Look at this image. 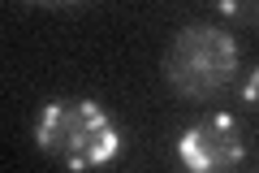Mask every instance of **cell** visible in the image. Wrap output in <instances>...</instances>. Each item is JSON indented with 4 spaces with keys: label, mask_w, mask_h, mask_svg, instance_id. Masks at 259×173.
I'll return each instance as SVG.
<instances>
[{
    "label": "cell",
    "mask_w": 259,
    "mask_h": 173,
    "mask_svg": "<svg viewBox=\"0 0 259 173\" xmlns=\"http://www.w3.org/2000/svg\"><path fill=\"white\" fill-rule=\"evenodd\" d=\"M35 143L69 173H95L121 156L125 139L95 100H48L35 126Z\"/></svg>",
    "instance_id": "1"
},
{
    "label": "cell",
    "mask_w": 259,
    "mask_h": 173,
    "mask_svg": "<svg viewBox=\"0 0 259 173\" xmlns=\"http://www.w3.org/2000/svg\"><path fill=\"white\" fill-rule=\"evenodd\" d=\"M233 74H238V44L225 26L194 22V26H182L164 48V78L177 95L212 100L229 91Z\"/></svg>",
    "instance_id": "2"
},
{
    "label": "cell",
    "mask_w": 259,
    "mask_h": 173,
    "mask_svg": "<svg viewBox=\"0 0 259 173\" xmlns=\"http://www.w3.org/2000/svg\"><path fill=\"white\" fill-rule=\"evenodd\" d=\"M177 156L190 173H229L246 156V130L233 113H207L182 130Z\"/></svg>",
    "instance_id": "3"
},
{
    "label": "cell",
    "mask_w": 259,
    "mask_h": 173,
    "mask_svg": "<svg viewBox=\"0 0 259 173\" xmlns=\"http://www.w3.org/2000/svg\"><path fill=\"white\" fill-rule=\"evenodd\" d=\"M221 13H225V18L246 22V26H259V5H238V0H221Z\"/></svg>",
    "instance_id": "4"
},
{
    "label": "cell",
    "mask_w": 259,
    "mask_h": 173,
    "mask_svg": "<svg viewBox=\"0 0 259 173\" xmlns=\"http://www.w3.org/2000/svg\"><path fill=\"white\" fill-rule=\"evenodd\" d=\"M242 100H246V104H255V109H259V65H255V70L246 74V82H242Z\"/></svg>",
    "instance_id": "5"
}]
</instances>
